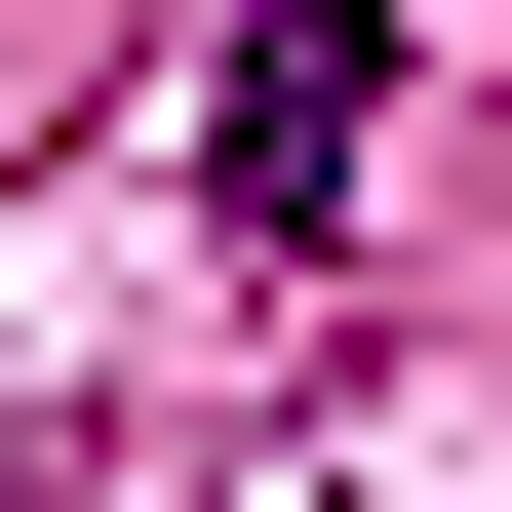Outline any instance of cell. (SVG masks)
I'll return each mask as SVG.
<instances>
[{"instance_id":"6da1fadb","label":"cell","mask_w":512,"mask_h":512,"mask_svg":"<svg viewBox=\"0 0 512 512\" xmlns=\"http://www.w3.org/2000/svg\"><path fill=\"white\" fill-rule=\"evenodd\" d=\"M355 119H394V40H355V0H276V40H237V119H197V197H237V237H316Z\"/></svg>"}]
</instances>
